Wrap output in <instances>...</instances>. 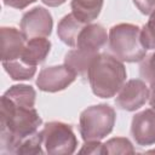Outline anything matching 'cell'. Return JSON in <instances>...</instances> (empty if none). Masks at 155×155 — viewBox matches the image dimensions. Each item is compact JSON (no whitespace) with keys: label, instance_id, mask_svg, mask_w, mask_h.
<instances>
[{"label":"cell","instance_id":"1","mask_svg":"<svg viewBox=\"0 0 155 155\" xmlns=\"http://www.w3.org/2000/svg\"><path fill=\"white\" fill-rule=\"evenodd\" d=\"M42 120L34 107L12 102L5 96L0 99V151L16 154L19 143L38 132Z\"/></svg>","mask_w":155,"mask_h":155},{"label":"cell","instance_id":"2","mask_svg":"<svg viewBox=\"0 0 155 155\" xmlns=\"http://www.w3.org/2000/svg\"><path fill=\"white\" fill-rule=\"evenodd\" d=\"M127 78L122 61L109 53H98L87 73L90 87L99 98H111L124 86Z\"/></svg>","mask_w":155,"mask_h":155},{"label":"cell","instance_id":"3","mask_svg":"<svg viewBox=\"0 0 155 155\" xmlns=\"http://www.w3.org/2000/svg\"><path fill=\"white\" fill-rule=\"evenodd\" d=\"M108 46L114 57L122 62H140L147 48L140 41V28L131 23L113 25L108 35Z\"/></svg>","mask_w":155,"mask_h":155},{"label":"cell","instance_id":"4","mask_svg":"<svg viewBox=\"0 0 155 155\" xmlns=\"http://www.w3.org/2000/svg\"><path fill=\"white\" fill-rule=\"evenodd\" d=\"M116 113L109 104L91 105L81 111L79 132L84 142L102 140L114 128Z\"/></svg>","mask_w":155,"mask_h":155},{"label":"cell","instance_id":"5","mask_svg":"<svg viewBox=\"0 0 155 155\" xmlns=\"http://www.w3.org/2000/svg\"><path fill=\"white\" fill-rule=\"evenodd\" d=\"M45 153L52 155H69L75 153L78 139L73 127L65 122L51 121L40 131Z\"/></svg>","mask_w":155,"mask_h":155},{"label":"cell","instance_id":"6","mask_svg":"<svg viewBox=\"0 0 155 155\" xmlns=\"http://www.w3.org/2000/svg\"><path fill=\"white\" fill-rule=\"evenodd\" d=\"M19 27L27 40L33 38H47L52 33L53 19L48 10L36 6L22 16Z\"/></svg>","mask_w":155,"mask_h":155},{"label":"cell","instance_id":"7","mask_svg":"<svg viewBox=\"0 0 155 155\" xmlns=\"http://www.w3.org/2000/svg\"><path fill=\"white\" fill-rule=\"evenodd\" d=\"M76 74L65 64L46 67L40 70L36 78V86L40 91L54 93L65 90L76 79Z\"/></svg>","mask_w":155,"mask_h":155},{"label":"cell","instance_id":"8","mask_svg":"<svg viewBox=\"0 0 155 155\" xmlns=\"http://www.w3.org/2000/svg\"><path fill=\"white\" fill-rule=\"evenodd\" d=\"M149 98V88L140 79L128 80L117 92L115 104L126 111H134L143 107Z\"/></svg>","mask_w":155,"mask_h":155},{"label":"cell","instance_id":"9","mask_svg":"<svg viewBox=\"0 0 155 155\" xmlns=\"http://www.w3.org/2000/svg\"><path fill=\"white\" fill-rule=\"evenodd\" d=\"M131 136L137 145L155 144V108H148L132 117Z\"/></svg>","mask_w":155,"mask_h":155},{"label":"cell","instance_id":"10","mask_svg":"<svg viewBox=\"0 0 155 155\" xmlns=\"http://www.w3.org/2000/svg\"><path fill=\"white\" fill-rule=\"evenodd\" d=\"M1 61H15L22 57L27 44L24 34L15 27H1Z\"/></svg>","mask_w":155,"mask_h":155},{"label":"cell","instance_id":"11","mask_svg":"<svg viewBox=\"0 0 155 155\" xmlns=\"http://www.w3.org/2000/svg\"><path fill=\"white\" fill-rule=\"evenodd\" d=\"M108 42L107 30L102 24L87 23L80 31L75 48H81L88 52L98 53L99 50Z\"/></svg>","mask_w":155,"mask_h":155},{"label":"cell","instance_id":"12","mask_svg":"<svg viewBox=\"0 0 155 155\" xmlns=\"http://www.w3.org/2000/svg\"><path fill=\"white\" fill-rule=\"evenodd\" d=\"M50 51H51V41L48 39L46 38L28 39L22 57L19 59H22L28 65L36 67L45 62Z\"/></svg>","mask_w":155,"mask_h":155},{"label":"cell","instance_id":"13","mask_svg":"<svg viewBox=\"0 0 155 155\" xmlns=\"http://www.w3.org/2000/svg\"><path fill=\"white\" fill-rule=\"evenodd\" d=\"M87 23L80 21L78 17H75L73 13L65 15L57 25V35L61 39V41L70 47H75L78 36L81 31V29Z\"/></svg>","mask_w":155,"mask_h":155},{"label":"cell","instance_id":"14","mask_svg":"<svg viewBox=\"0 0 155 155\" xmlns=\"http://www.w3.org/2000/svg\"><path fill=\"white\" fill-rule=\"evenodd\" d=\"M98 53L88 52L81 48H74L65 53L64 56V64L70 68L78 76L87 78L88 69L91 67V63L96 58Z\"/></svg>","mask_w":155,"mask_h":155},{"label":"cell","instance_id":"15","mask_svg":"<svg viewBox=\"0 0 155 155\" xmlns=\"http://www.w3.org/2000/svg\"><path fill=\"white\" fill-rule=\"evenodd\" d=\"M104 0H71V13L85 23H92L101 13Z\"/></svg>","mask_w":155,"mask_h":155},{"label":"cell","instance_id":"16","mask_svg":"<svg viewBox=\"0 0 155 155\" xmlns=\"http://www.w3.org/2000/svg\"><path fill=\"white\" fill-rule=\"evenodd\" d=\"M2 96L6 98L11 99L12 102L25 105V107H34L35 105V99H36V92L30 85H13L11 86Z\"/></svg>","mask_w":155,"mask_h":155},{"label":"cell","instance_id":"17","mask_svg":"<svg viewBox=\"0 0 155 155\" xmlns=\"http://www.w3.org/2000/svg\"><path fill=\"white\" fill-rule=\"evenodd\" d=\"M2 67L12 80H30L36 73V67L28 65L22 59L2 62Z\"/></svg>","mask_w":155,"mask_h":155},{"label":"cell","instance_id":"18","mask_svg":"<svg viewBox=\"0 0 155 155\" xmlns=\"http://www.w3.org/2000/svg\"><path fill=\"white\" fill-rule=\"evenodd\" d=\"M42 137L41 132H36L31 134L30 137L23 139L19 145L16 149V154H29V155H35V154H44L45 151L42 150Z\"/></svg>","mask_w":155,"mask_h":155},{"label":"cell","instance_id":"19","mask_svg":"<svg viewBox=\"0 0 155 155\" xmlns=\"http://www.w3.org/2000/svg\"><path fill=\"white\" fill-rule=\"evenodd\" d=\"M105 154H134L136 150L132 143L125 137H115L104 143Z\"/></svg>","mask_w":155,"mask_h":155},{"label":"cell","instance_id":"20","mask_svg":"<svg viewBox=\"0 0 155 155\" xmlns=\"http://www.w3.org/2000/svg\"><path fill=\"white\" fill-rule=\"evenodd\" d=\"M140 41L147 50H155V11L140 28Z\"/></svg>","mask_w":155,"mask_h":155},{"label":"cell","instance_id":"21","mask_svg":"<svg viewBox=\"0 0 155 155\" xmlns=\"http://www.w3.org/2000/svg\"><path fill=\"white\" fill-rule=\"evenodd\" d=\"M139 74L148 84L155 85V51L140 61Z\"/></svg>","mask_w":155,"mask_h":155},{"label":"cell","instance_id":"22","mask_svg":"<svg viewBox=\"0 0 155 155\" xmlns=\"http://www.w3.org/2000/svg\"><path fill=\"white\" fill-rule=\"evenodd\" d=\"M80 154H101L104 155L105 150H104V144L101 143V140H91V142H85V144L82 145V148L79 150Z\"/></svg>","mask_w":155,"mask_h":155},{"label":"cell","instance_id":"23","mask_svg":"<svg viewBox=\"0 0 155 155\" xmlns=\"http://www.w3.org/2000/svg\"><path fill=\"white\" fill-rule=\"evenodd\" d=\"M133 4L143 15H151L155 11V0H133Z\"/></svg>","mask_w":155,"mask_h":155},{"label":"cell","instance_id":"24","mask_svg":"<svg viewBox=\"0 0 155 155\" xmlns=\"http://www.w3.org/2000/svg\"><path fill=\"white\" fill-rule=\"evenodd\" d=\"M36 0H4V4L6 6L13 7V8H18V10H23L27 6H29L30 4L35 2Z\"/></svg>","mask_w":155,"mask_h":155},{"label":"cell","instance_id":"25","mask_svg":"<svg viewBox=\"0 0 155 155\" xmlns=\"http://www.w3.org/2000/svg\"><path fill=\"white\" fill-rule=\"evenodd\" d=\"M45 5L50 6V7H57V6H61L63 5L67 0H41Z\"/></svg>","mask_w":155,"mask_h":155},{"label":"cell","instance_id":"26","mask_svg":"<svg viewBox=\"0 0 155 155\" xmlns=\"http://www.w3.org/2000/svg\"><path fill=\"white\" fill-rule=\"evenodd\" d=\"M149 104L155 108V85H150V88H149Z\"/></svg>","mask_w":155,"mask_h":155}]
</instances>
